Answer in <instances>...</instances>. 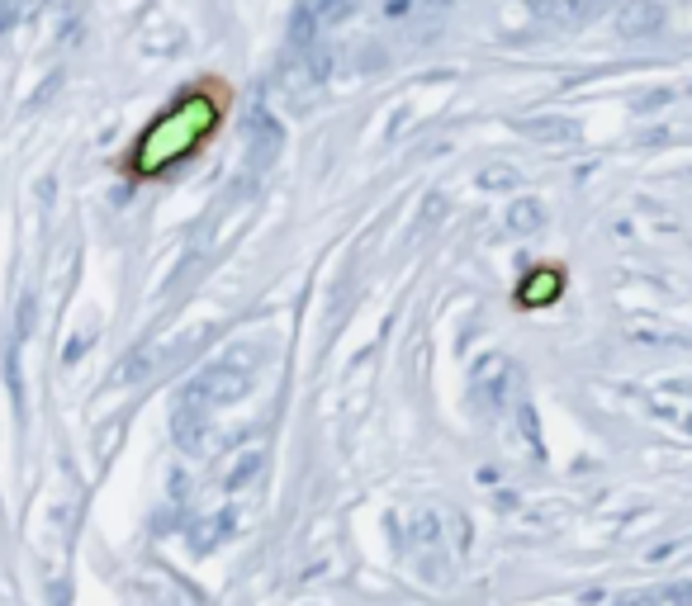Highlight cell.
Returning <instances> with one entry per match:
<instances>
[{"label": "cell", "mask_w": 692, "mask_h": 606, "mask_svg": "<svg viewBox=\"0 0 692 606\" xmlns=\"http://www.w3.org/2000/svg\"><path fill=\"white\" fill-rule=\"evenodd\" d=\"M223 109H228V90H190V95H181L171 109H162L152 124L143 128V138L133 143V157H128V171L133 176H166L176 161L195 157L209 138H214V128H219Z\"/></svg>", "instance_id": "6da1fadb"}, {"label": "cell", "mask_w": 692, "mask_h": 606, "mask_svg": "<svg viewBox=\"0 0 692 606\" xmlns=\"http://www.w3.org/2000/svg\"><path fill=\"white\" fill-rule=\"evenodd\" d=\"M252 365H256V346H237V351H228L219 365L200 370V375L185 384L181 408L214 412L219 403H233L237 393H247V384H252Z\"/></svg>", "instance_id": "7a4b0ae2"}, {"label": "cell", "mask_w": 692, "mask_h": 606, "mask_svg": "<svg viewBox=\"0 0 692 606\" xmlns=\"http://www.w3.org/2000/svg\"><path fill=\"white\" fill-rule=\"evenodd\" d=\"M664 5L659 0H626L617 10V34L621 38H655L664 29Z\"/></svg>", "instance_id": "3957f363"}, {"label": "cell", "mask_w": 692, "mask_h": 606, "mask_svg": "<svg viewBox=\"0 0 692 606\" xmlns=\"http://www.w3.org/2000/svg\"><path fill=\"white\" fill-rule=\"evenodd\" d=\"M522 133L536 138V143H574L579 138V124L565 119V114H536V119H522Z\"/></svg>", "instance_id": "277c9868"}, {"label": "cell", "mask_w": 692, "mask_h": 606, "mask_svg": "<svg viewBox=\"0 0 692 606\" xmlns=\"http://www.w3.org/2000/svg\"><path fill=\"white\" fill-rule=\"evenodd\" d=\"M565 289V275L560 270H536L531 280H522V289H517V299H522V308H541V303H550L555 294Z\"/></svg>", "instance_id": "5b68a950"}, {"label": "cell", "mask_w": 692, "mask_h": 606, "mask_svg": "<svg viewBox=\"0 0 692 606\" xmlns=\"http://www.w3.org/2000/svg\"><path fill=\"white\" fill-rule=\"evenodd\" d=\"M598 15H602V0H550L546 5V19H555V24H588Z\"/></svg>", "instance_id": "8992f818"}, {"label": "cell", "mask_w": 692, "mask_h": 606, "mask_svg": "<svg viewBox=\"0 0 692 606\" xmlns=\"http://www.w3.org/2000/svg\"><path fill=\"white\" fill-rule=\"evenodd\" d=\"M299 15L309 19L313 29H332V24H342V19L351 15V0H304Z\"/></svg>", "instance_id": "52a82bcc"}, {"label": "cell", "mask_w": 692, "mask_h": 606, "mask_svg": "<svg viewBox=\"0 0 692 606\" xmlns=\"http://www.w3.org/2000/svg\"><path fill=\"white\" fill-rule=\"evenodd\" d=\"M247 133H252V138H261V147L252 152V166H271L275 147H280V128H275L271 119L261 114V119H252V124H247Z\"/></svg>", "instance_id": "ba28073f"}, {"label": "cell", "mask_w": 692, "mask_h": 606, "mask_svg": "<svg viewBox=\"0 0 692 606\" xmlns=\"http://www.w3.org/2000/svg\"><path fill=\"white\" fill-rule=\"evenodd\" d=\"M508 228L512 232H536V228H546V209L536 204V199H517L508 209Z\"/></svg>", "instance_id": "9c48e42d"}, {"label": "cell", "mask_w": 692, "mask_h": 606, "mask_svg": "<svg viewBox=\"0 0 692 606\" xmlns=\"http://www.w3.org/2000/svg\"><path fill=\"white\" fill-rule=\"evenodd\" d=\"M256 464H261V455H256V450H242V460L228 469V479H223V483H228V488H242V483L256 474Z\"/></svg>", "instance_id": "30bf717a"}, {"label": "cell", "mask_w": 692, "mask_h": 606, "mask_svg": "<svg viewBox=\"0 0 692 606\" xmlns=\"http://www.w3.org/2000/svg\"><path fill=\"white\" fill-rule=\"evenodd\" d=\"M446 214V195H427L422 199V214H418V228H437V218Z\"/></svg>", "instance_id": "8fae6325"}, {"label": "cell", "mask_w": 692, "mask_h": 606, "mask_svg": "<svg viewBox=\"0 0 692 606\" xmlns=\"http://www.w3.org/2000/svg\"><path fill=\"white\" fill-rule=\"evenodd\" d=\"M664 602V588H655V592H631V597H617L612 606H659Z\"/></svg>", "instance_id": "7c38bea8"}, {"label": "cell", "mask_w": 692, "mask_h": 606, "mask_svg": "<svg viewBox=\"0 0 692 606\" xmlns=\"http://www.w3.org/2000/svg\"><path fill=\"white\" fill-rule=\"evenodd\" d=\"M456 0H413V15H427V19H437V15H446Z\"/></svg>", "instance_id": "4fadbf2b"}, {"label": "cell", "mask_w": 692, "mask_h": 606, "mask_svg": "<svg viewBox=\"0 0 692 606\" xmlns=\"http://www.w3.org/2000/svg\"><path fill=\"white\" fill-rule=\"evenodd\" d=\"M484 185H489V190H498V185H517V171H508V166H493V171H484Z\"/></svg>", "instance_id": "5bb4252c"}, {"label": "cell", "mask_w": 692, "mask_h": 606, "mask_svg": "<svg viewBox=\"0 0 692 606\" xmlns=\"http://www.w3.org/2000/svg\"><path fill=\"white\" fill-rule=\"evenodd\" d=\"M664 602H688V606H692V583H678V588H664Z\"/></svg>", "instance_id": "9a60e30c"}, {"label": "cell", "mask_w": 692, "mask_h": 606, "mask_svg": "<svg viewBox=\"0 0 692 606\" xmlns=\"http://www.w3.org/2000/svg\"><path fill=\"white\" fill-rule=\"evenodd\" d=\"M683 393H692V389H683Z\"/></svg>", "instance_id": "2e32d148"}]
</instances>
